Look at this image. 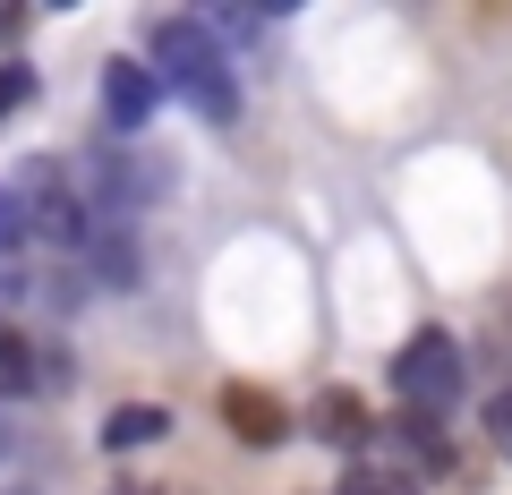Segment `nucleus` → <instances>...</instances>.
Returning <instances> with one entry per match:
<instances>
[{"mask_svg": "<svg viewBox=\"0 0 512 495\" xmlns=\"http://www.w3.org/2000/svg\"><path fill=\"white\" fill-rule=\"evenodd\" d=\"M69 180L103 222H137L146 205H163L171 163H146V146H128V137H94V146L69 154Z\"/></svg>", "mask_w": 512, "mask_h": 495, "instance_id": "3", "label": "nucleus"}, {"mask_svg": "<svg viewBox=\"0 0 512 495\" xmlns=\"http://www.w3.org/2000/svg\"><path fill=\"white\" fill-rule=\"evenodd\" d=\"M0 495H43V487H0Z\"/></svg>", "mask_w": 512, "mask_h": 495, "instance_id": "18", "label": "nucleus"}, {"mask_svg": "<svg viewBox=\"0 0 512 495\" xmlns=\"http://www.w3.org/2000/svg\"><path fill=\"white\" fill-rule=\"evenodd\" d=\"M478 427H487V444H495V453L512 461V385H504V393H487V410H478Z\"/></svg>", "mask_w": 512, "mask_h": 495, "instance_id": "14", "label": "nucleus"}, {"mask_svg": "<svg viewBox=\"0 0 512 495\" xmlns=\"http://www.w3.org/2000/svg\"><path fill=\"white\" fill-rule=\"evenodd\" d=\"M393 393H402L419 419L461 410V393H470V359H461V342L444 325H419L402 350H393Z\"/></svg>", "mask_w": 512, "mask_h": 495, "instance_id": "4", "label": "nucleus"}, {"mask_svg": "<svg viewBox=\"0 0 512 495\" xmlns=\"http://www.w3.org/2000/svg\"><path fill=\"white\" fill-rule=\"evenodd\" d=\"M171 436V410L163 402H120L103 419V453H137V444H163Z\"/></svg>", "mask_w": 512, "mask_h": 495, "instance_id": "9", "label": "nucleus"}, {"mask_svg": "<svg viewBox=\"0 0 512 495\" xmlns=\"http://www.w3.org/2000/svg\"><path fill=\"white\" fill-rule=\"evenodd\" d=\"M35 393H43V333L26 325V316L0 308V410L35 402Z\"/></svg>", "mask_w": 512, "mask_h": 495, "instance_id": "6", "label": "nucleus"}, {"mask_svg": "<svg viewBox=\"0 0 512 495\" xmlns=\"http://www.w3.org/2000/svg\"><path fill=\"white\" fill-rule=\"evenodd\" d=\"M26 274H35V265H18V257H0V308H18V299H26Z\"/></svg>", "mask_w": 512, "mask_h": 495, "instance_id": "16", "label": "nucleus"}, {"mask_svg": "<svg viewBox=\"0 0 512 495\" xmlns=\"http://www.w3.org/2000/svg\"><path fill=\"white\" fill-rule=\"evenodd\" d=\"M103 495H163V487H146V478H111Z\"/></svg>", "mask_w": 512, "mask_h": 495, "instance_id": "17", "label": "nucleus"}, {"mask_svg": "<svg viewBox=\"0 0 512 495\" xmlns=\"http://www.w3.org/2000/svg\"><path fill=\"white\" fill-rule=\"evenodd\" d=\"M333 495H419V478H410V470H376V461H367V470H350Z\"/></svg>", "mask_w": 512, "mask_h": 495, "instance_id": "12", "label": "nucleus"}, {"mask_svg": "<svg viewBox=\"0 0 512 495\" xmlns=\"http://www.w3.org/2000/svg\"><path fill=\"white\" fill-rule=\"evenodd\" d=\"M316 410H325V419H316V436H325V444H359V436H367V419H359V402H350V393H325Z\"/></svg>", "mask_w": 512, "mask_h": 495, "instance_id": "11", "label": "nucleus"}, {"mask_svg": "<svg viewBox=\"0 0 512 495\" xmlns=\"http://www.w3.org/2000/svg\"><path fill=\"white\" fill-rule=\"evenodd\" d=\"M77 274H94L103 282V291H137V239H128V222H103V231H94V248L86 257H77Z\"/></svg>", "mask_w": 512, "mask_h": 495, "instance_id": "8", "label": "nucleus"}, {"mask_svg": "<svg viewBox=\"0 0 512 495\" xmlns=\"http://www.w3.org/2000/svg\"><path fill=\"white\" fill-rule=\"evenodd\" d=\"M154 111H163V77L146 69V60H103V120H111V137H128V146H137V137L154 129Z\"/></svg>", "mask_w": 512, "mask_h": 495, "instance_id": "5", "label": "nucleus"}, {"mask_svg": "<svg viewBox=\"0 0 512 495\" xmlns=\"http://www.w3.org/2000/svg\"><path fill=\"white\" fill-rule=\"evenodd\" d=\"M0 257H18V265H26V214L9 205V188H0Z\"/></svg>", "mask_w": 512, "mask_h": 495, "instance_id": "15", "label": "nucleus"}, {"mask_svg": "<svg viewBox=\"0 0 512 495\" xmlns=\"http://www.w3.org/2000/svg\"><path fill=\"white\" fill-rule=\"evenodd\" d=\"M26 299H35L43 316H77L94 299V282L77 274V265H35V274H26Z\"/></svg>", "mask_w": 512, "mask_h": 495, "instance_id": "10", "label": "nucleus"}, {"mask_svg": "<svg viewBox=\"0 0 512 495\" xmlns=\"http://www.w3.org/2000/svg\"><path fill=\"white\" fill-rule=\"evenodd\" d=\"M9 205L26 214V239H43V248H60V257H86L94 248V231H103V214H94L86 197H77V180H69V154H18L9 163Z\"/></svg>", "mask_w": 512, "mask_h": 495, "instance_id": "2", "label": "nucleus"}, {"mask_svg": "<svg viewBox=\"0 0 512 495\" xmlns=\"http://www.w3.org/2000/svg\"><path fill=\"white\" fill-rule=\"evenodd\" d=\"M146 69L163 77V94H180L205 129H231L239 120V69L197 18H154L146 26Z\"/></svg>", "mask_w": 512, "mask_h": 495, "instance_id": "1", "label": "nucleus"}, {"mask_svg": "<svg viewBox=\"0 0 512 495\" xmlns=\"http://www.w3.org/2000/svg\"><path fill=\"white\" fill-rule=\"evenodd\" d=\"M222 427H231L239 444H256V453H265V444H282L299 419H291V410H282L265 385H222Z\"/></svg>", "mask_w": 512, "mask_h": 495, "instance_id": "7", "label": "nucleus"}, {"mask_svg": "<svg viewBox=\"0 0 512 495\" xmlns=\"http://www.w3.org/2000/svg\"><path fill=\"white\" fill-rule=\"evenodd\" d=\"M35 94H43V77L26 69V60H9V69H0V120H18V111L35 103Z\"/></svg>", "mask_w": 512, "mask_h": 495, "instance_id": "13", "label": "nucleus"}]
</instances>
